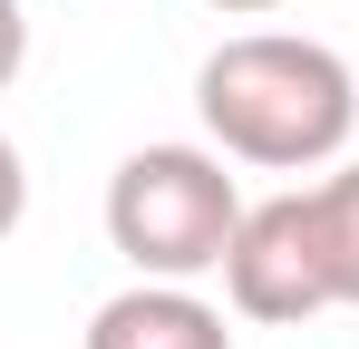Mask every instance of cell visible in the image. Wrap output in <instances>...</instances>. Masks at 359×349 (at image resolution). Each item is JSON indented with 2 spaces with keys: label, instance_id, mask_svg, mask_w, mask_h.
I'll list each match as a JSON object with an SVG mask.
<instances>
[{
  "label": "cell",
  "instance_id": "obj_7",
  "mask_svg": "<svg viewBox=\"0 0 359 349\" xmlns=\"http://www.w3.org/2000/svg\"><path fill=\"white\" fill-rule=\"evenodd\" d=\"M20 68H29V10H20V0H0V88H10Z\"/></svg>",
  "mask_w": 359,
  "mask_h": 349
},
{
  "label": "cell",
  "instance_id": "obj_1",
  "mask_svg": "<svg viewBox=\"0 0 359 349\" xmlns=\"http://www.w3.org/2000/svg\"><path fill=\"white\" fill-rule=\"evenodd\" d=\"M194 116L214 136V156L262 174H311L350 146L359 126V78L340 49L292 39V29H243L194 68Z\"/></svg>",
  "mask_w": 359,
  "mask_h": 349
},
{
  "label": "cell",
  "instance_id": "obj_8",
  "mask_svg": "<svg viewBox=\"0 0 359 349\" xmlns=\"http://www.w3.org/2000/svg\"><path fill=\"white\" fill-rule=\"evenodd\" d=\"M204 10H224V20H262V10H282V0H204Z\"/></svg>",
  "mask_w": 359,
  "mask_h": 349
},
{
  "label": "cell",
  "instance_id": "obj_2",
  "mask_svg": "<svg viewBox=\"0 0 359 349\" xmlns=\"http://www.w3.org/2000/svg\"><path fill=\"white\" fill-rule=\"evenodd\" d=\"M233 233H243V194L214 146H136L107 174V242L136 262V282L224 272Z\"/></svg>",
  "mask_w": 359,
  "mask_h": 349
},
{
  "label": "cell",
  "instance_id": "obj_3",
  "mask_svg": "<svg viewBox=\"0 0 359 349\" xmlns=\"http://www.w3.org/2000/svg\"><path fill=\"white\" fill-rule=\"evenodd\" d=\"M224 291H233L243 320H311V310H340L330 301V262H320V224H311V184L272 194V204H243V233L224 252Z\"/></svg>",
  "mask_w": 359,
  "mask_h": 349
},
{
  "label": "cell",
  "instance_id": "obj_5",
  "mask_svg": "<svg viewBox=\"0 0 359 349\" xmlns=\"http://www.w3.org/2000/svg\"><path fill=\"white\" fill-rule=\"evenodd\" d=\"M311 224H320V262H330V301L359 310V165L311 184Z\"/></svg>",
  "mask_w": 359,
  "mask_h": 349
},
{
  "label": "cell",
  "instance_id": "obj_6",
  "mask_svg": "<svg viewBox=\"0 0 359 349\" xmlns=\"http://www.w3.org/2000/svg\"><path fill=\"white\" fill-rule=\"evenodd\" d=\"M20 214H29V165H20V146L0 136V242L20 233Z\"/></svg>",
  "mask_w": 359,
  "mask_h": 349
},
{
  "label": "cell",
  "instance_id": "obj_4",
  "mask_svg": "<svg viewBox=\"0 0 359 349\" xmlns=\"http://www.w3.org/2000/svg\"><path fill=\"white\" fill-rule=\"evenodd\" d=\"M88 349H233V330L214 301H194V282H126L117 301H97Z\"/></svg>",
  "mask_w": 359,
  "mask_h": 349
}]
</instances>
